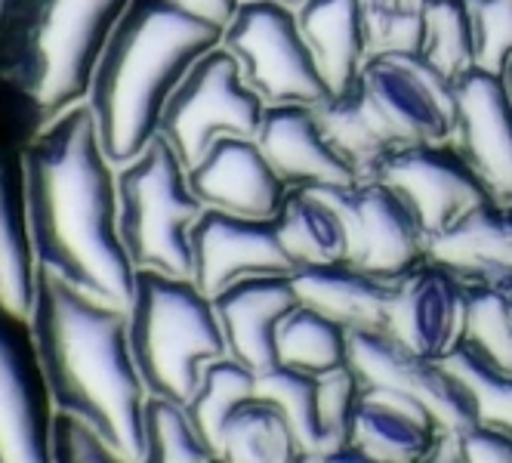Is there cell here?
Here are the masks:
<instances>
[{
  "mask_svg": "<svg viewBox=\"0 0 512 463\" xmlns=\"http://www.w3.org/2000/svg\"><path fill=\"white\" fill-rule=\"evenodd\" d=\"M290 278H294L300 303L334 318L349 334L352 331L386 334L395 281L377 278L352 266L349 260L300 266Z\"/></svg>",
  "mask_w": 512,
  "mask_h": 463,
  "instance_id": "obj_21",
  "label": "cell"
},
{
  "mask_svg": "<svg viewBox=\"0 0 512 463\" xmlns=\"http://www.w3.org/2000/svg\"><path fill=\"white\" fill-rule=\"evenodd\" d=\"M460 343L500 371H512V284H466Z\"/></svg>",
  "mask_w": 512,
  "mask_h": 463,
  "instance_id": "obj_30",
  "label": "cell"
},
{
  "mask_svg": "<svg viewBox=\"0 0 512 463\" xmlns=\"http://www.w3.org/2000/svg\"><path fill=\"white\" fill-rule=\"evenodd\" d=\"M358 81L395 146L451 142L457 81L423 53H374Z\"/></svg>",
  "mask_w": 512,
  "mask_h": 463,
  "instance_id": "obj_9",
  "label": "cell"
},
{
  "mask_svg": "<svg viewBox=\"0 0 512 463\" xmlns=\"http://www.w3.org/2000/svg\"><path fill=\"white\" fill-rule=\"evenodd\" d=\"M256 142L287 189H337L361 183L355 167L324 133L315 105H266Z\"/></svg>",
  "mask_w": 512,
  "mask_h": 463,
  "instance_id": "obj_18",
  "label": "cell"
},
{
  "mask_svg": "<svg viewBox=\"0 0 512 463\" xmlns=\"http://www.w3.org/2000/svg\"><path fill=\"white\" fill-rule=\"evenodd\" d=\"M210 463H226V460H223V457H213Z\"/></svg>",
  "mask_w": 512,
  "mask_h": 463,
  "instance_id": "obj_47",
  "label": "cell"
},
{
  "mask_svg": "<svg viewBox=\"0 0 512 463\" xmlns=\"http://www.w3.org/2000/svg\"><path fill=\"white\" fill-rule=\"evenodd\" d=\"M315 112L337 152L355 167L358 180H377L386 158L398 146L380 124L377 112L371 109L368 96L361 90V81L340 93H331Z\"/></svg>",
  "mask_w": 512,
  "mask_h": 463,
  "instance_id": "obj_26",
  "label": "cell"
},
{
  "mask_svg": "<svg viewBox=\"0 0 512 463\" xmlns=\"http://www.w3.org/2000/svg\"><path fill=\"white\" fill-rule=\"evenodd\" d=\"M297 19L331 93L352 87L371 56L361 0H303Z\"/></svg>",
  "mask_w": 512,
  "mask_h": 463,
  "instance_id": "obj_23",
  "label": "cell"
},
{
  "mask_svg": "<svg viewBox=\"0 0 512 463\" xmlns=\"http://www.w3.org/2000/svg\"><path fill=\"white\" fill-rule=\"evenodd\" d=\"M201 213L189 170L161 133L118 167V229L136 272L192 278V229Z\"/></svg>",
  "mask_w": 512,
  "mask_h": 463,
  "instance_id": "obj_6",
  "label": "cell"
},
{
  "mask_svg": "<svg viewBox=\"0 0 512 463\" xmlns=\"http://www.w3.org/2000/svg\"><path fill=\"white\" fill-rule=\"evenodd\" d=\"M300 463H318V460H315V457H312V454H306V457H303V460H300Z\"/></svg>",
  "mask_w": 512,
  "mask_h": 463,
  "instance_id": "obj_46",
  "label": "cell"
},
{
  "mask_svg": "<svg viewBox=\"0 0 512 463\" xmlns=\"http://www.w3.org/2000/svg\"><path fill=\"white\" fill-rule=\"evenodd\" d=\"M278 362L309 374L349 365V331L324 312L300 303L278 328Z\"/></svg>",
  "mask_w": 512,
  "mask_h": 463,
  "instance_id": "obj_29",
  "label": "cell"
},
{
  "mask_svg": "<svg viewBox=\"0 0 512 463\" xmlns=\"http://www.w3.org/2000/svg\"><path fill=\"white\" fill-rule=\"evenodd\" d=\"M438 420L408 396L364 386L355 414L352 445L380 463H417L442 439Z\"/></svg>",
  "mask_w": 512,
  "mask_h": 463,
  "instance_id": "obj_22",
  "label": "cell"
},
{
  "mask_svg": "<svg viewBox=\"0 0 512 463\" xmlns=\"http://www.w3.org/2000/svg\"><path fill=\"white\" fill-rule=\"evenodd\" d=\"M300 306L290 275H250L213 297V309L235 362L256 374L278 368V328Z\"/></svg>",
  "mask_w": 512,
  "mask_h": 463,
  "instance_id": "obj_19",
  "label": "cell"
},
{
  "mask_svg": "<svg viewBox=\"0 0 512 463\" xmlns=\"http://www.w3.org/2000/svg\"><path fill=\"white\" fill-rule=\"evenodd\" d=\"M256 380H260V374L235 362L232 355L204 365L195 396L182 405V411H186L192 430L213 454H219V439H223V426L232 411L256 396Z\"/></svg>",
  "mask_w": 512,
  "mask_h": 463,
  "instance_id": "obj_28",
  "label": "cell"
},
{
  "mask_svg": "<svg viewBox=\"0 0 512 463\" xmlns=\"http://www.w3.org/2000/svg\"><path fill=\"white\" fill-rule=\"evenodd\" d=\"M349 365L361 377V386H380L414 399L445 433L479 423V408H475L469 386L445 359L420 355L383 331H352Z\"/></svg>",
  "mask_w": 512,
  "mask_h": 463,
  "instance_id": "obj_12",
  "label": "cell"
},
{
  "mask_svg": "<svg viewBox=\"0 0 512 463\" xmlns=\"http://www.w3.org/2000/svg\"><path fill=\"white\" fill-rule=\"evenodd\" d=\"M34 247L28 232L22 161L0 158V300L13 312L31 315L34 303Z\"/></svg>",
  "mask_w": 512,
  "mask_h": 463,
  "instance_id": "obj_24",
  "label": "cell"
},
{
  "mask_svg": "<svg viewBox=\"0 0 512 463\" xmlns=\"http://www.w3.org/2000/svg\"><path fill=\"white\" fill-rule=\"evenodd\" d=\"M226 25L179 0H133L90 78L87 105L115 167L158 136L161 115L195 62L223 44Z\"/></svg>",
  "mask_w": 512,
  "mask_h": 463,
  "instance_id": "obj_3",
  "label": "cell"
},
{
  "mask_svg": "<svg viewBox=\"0 0 512 463\" xmlns=\"http://www.w3.org/2000/svg\"><path fill=\"white\" fill-rule=\"evenodd\" d=\"M275 220H253L204 207L192 229V281L213 300L250 275H294Z\"/></svg>",
  "mask_w": 512,
  "mask_h": 463,
  "instance_id": "obj_14",
  "label": "cell"
},
{
  "mask_svg": "<svg viewBox=\"0 0 512 463\" xmlns=\"http://www.w3.org/2000/svg\"><path fill=\"white\" fill-rule=\"evenodd\" d=\"M364 28H368L371 56L426 50V7H401V4L364 7Z\"/></svg>",
  "mask_w": 512,
  "mask_h": 463,
  "instance_id": "obj_35",
  "label": "cell"
},
{
  "mask_svg": "<svg viewBox=\"0 0 512 463\" xmlns=\"http://www.w3.org/2000/svg\"><path fill=\"white\" fill-rule=\"evenodd\" d=\"M133 0H22L0 31V75L53 121L87 102L96 62Z\"/></svg>",
  "mask_w": 512,
  "mask_h": 463,
  "instance_id": "obj_4",
  "label": "cell"
},
{
  "mask_svg": "<svg viewBox=\"0 0 512 463\" xmlns=\"http://www.w3.org/2000/svg\"><path fill=\"white\" fill-rule=\"evenodd\" d=\"M53 417L31 318L0 300V463H53Z\"/></svg>",
  "mask_w": 512,
  "mask_h": 463,
  "instance_id": "obj_10",
  "label": "cell"
},
{
  "mask_svg": "<svg viewBox=\"0 0 512 463\" xmlns=\"http://www.w3.org/2000/svg\"><path fill=\"white\" fill-rule=\"evenodd\" d=\"M445 362L469 386L475 408H479V420L512 433V371L494 368L491 362H485L482 355H475L463 343H457L445 355Z\"/></svg>",
  "mask_w": 512,
  "mask_h": 463,
  "instance_id": "obj_34",
  "label": "cell"
},
{
  "mask_svg": "<svg viewBox=\"0 0 512 463\" xmlns=\"http://www.w3.org/2000/svg\"><path fill=\"white\" fill-rule=\"evenodd\" d=\"M53 463H130L68 414L53 417Z\"/></svg>",
  "mask_w": 512,
  "mask_h": 463,
  "instance_id": "obj_37",
  "label": "cell"
},
{
  "mask_svg": "<svg viewBox=\"0 0 512 463\" xmlns=\"http://www.w3.org/2000/svg\"><path fill=\"white\" fill-rule=\"evenodd\" d=\"M34 263L81 294L130 309L136 269L118 229V167L87 102L71 105L22 155Z\"/></svg>",
  "mask_w": 512,
  "mask_h": 463,
  "instance_id": "obj_1",
  "label": "cell"
},
{
  "mask_svg": "<svg viewBox=\"0 0 512 463\" xmlns=\"http://www.w3.org/2000/svg\"><path fill=\"white\" fill-rule=\"evenodd\" d=\"M463 463H512V433L491 423H472L457 430Z\"/></svg>",
  "mask_w": 512,
  "mask_h": 463,
  "instance_id": "obj_38",
  "label": "cell"
},
{
  "mask_svg": "<svg viewBox=\"0 0 512 463\" xmlns=\"http://www.w3.org/2000/svg\"><path fill=\"white\" fill-rule=\"evenodd\" d=\"M28 318L56 414L75 417L136 463L149 389L133 362L127 309L99 303L38 266Z\"/></svg>",
  "mask_w": 512,
  "mask_h": 463,
  "instance_id": "obj_2",
  "label": "cell"
},
{
  "mask_svg": "<svg viewBox=\"0 0 512 463\" xmlns=\"http://www.w3.org/2000/svg\"><path fill=\"white\" fill-rule=\"evenodd\" d=\"M182 7H189V10H195V13H201V16H210V19H216V22H229L232 19V13L238 10V0H179Z\"/></svg>",
  "mask_w": 512,
  "mask_h": 463,
  "instance_id": "obj_39",
  "label": "cell"
},
{
  "mask_svg": "<svg viewBox=\"0 0 512 463\" xmlns=\"http://www.w3.org/2000/svg\"><path fill=\"white\" fill-rule=\"evenodd\" d=\"M429 260L463 284H512V204L488 198L429 238Z\"/></svg>",
  "mask_w": 512,
  "mask_h": 463,
  "instance_id": "obj_20",
  "label": "cell"
},
{
  "mask_svg": "<svg viewBox=\"0 0 512 463\" xmlns=\"http://www.w3.org/2000/svg\"><path fill=\"white\" fill-rule=\"evenodd\" d=\"M318 463H380L374 457H368L364 451H358L355 445H346V448H337V451H327L321 457H315Z\"/></svg>",
  "mask_w": 512,
  "mask_h": 463,
  "instance_id": "obj_41",
  "label": "cell"
},
{
  "mask_svg": "<svg viewBox=\"0 0 512 463\" xmlns=\"http://www.w3.org/2000/svg\"><path fill=\"white\" fill-rule=\"evenodd\" d=\"M216 454L201 442L182 405L149 396L145 402V442L136 463H210Z\"/></svg>",
  "mask_w": 512,
  "mask_h": 463,
  "instance_id": "obj_33",
  "label": "cell"
},
{
  "mask_svg": "<svg viewBox=\"0 0 512 463\" xmlns=\"http://www.w3.org/2000/svg\"><path fill=\"white\" fill-rule=\"evenodd\" d=\"M417 463H463V454H460V442H457V433H442L438 445Z\"/></svg>",
  "mask_w": 512,
  "mask_h": 463,
  "instance_id": "obj_40",
  "label": "cell"
},
{
  "mask_svg": "<svg viewBox=\"0 0 512 463\" xmlns=\"http://www.w3.org/2000/svg\"><path fill=\"white\" fill-rule=\"evenodd\" d=\"M503 81H506V87H509V93H512V62H509L506 71H503Z\"/></svg>",
  "mask_w": 512,
  "mask_h": 463,
  "instance_id": "obj_44",
  "label": "cell"
},
{
  "mask_svg": "<svg viewBox=\"0 0 512 463\" xmlns=\"http://www.w3.org/2000/svg\"><path fill=\"white\" fill-rule=\"evenodd\" d=\"M479 65L503 75L512 62V0H469Z\"/></svg>",
  "mask_w": 512,
  "mask_h": 463,
  "instance_id": "obj_36",
  "label": "cell"
},
{
  "mask_svg": "<svg viewBox=\"0 0 512 463\" xmlns=\"http://www.w3.org/2000/svg\"><path fill=\"white\" fill-rule=\"evenodd\" d=\"M127 318L133 362L149 396L186 405L204 365L229 355L213 300L192 278L139 269Z\"/></svg>",
  "mask_w": 512,
  "mask_h": 463,
  "instance_id": "obj_5",
  "label": "cell"
},
{
  "mask_svg": "<svg viewBox=\"0 0 512 463\" xmlns=\"http://www.w3.org/2000/svg\"><path fill=\"white\" fill-rule=\"evenodd\" d=\"M247 84L266 105H318L331 96L297 10L278 0H241L223 31Z\"/></svg>",
  "mask_w": 512,
  "mask_h": 463,
  "instance_id": "obj_7",
  "label": "cell"
},
{
  "mask_svg": "<svg viewBox=\"0 0 512 463\" xmlns=\"http://www.w3.org/2000/svg\"><path fill=\"white\" fill-rule=\"evenodd\" d=\"M19 4H22V0H0V31H4V25L10 22V16L16 13Z\"/></svg>",
  "mask_w": 512,
  "mask_h": 463,
  "instance_id": "obj_43",
  "label": "cell"
},
{
  "mask_svg": "<svg viewBox=\"0 0 512 463\" xmlns=\"http://www.w3.org/2000/svg\"><path fill=\"white\" fill-rule=\"evenodd\" d=\"M238 4H241V0H238ZM278 4H287V7H294V10H297V7L303 4V0H278Z\"/></svg>",
  "mask_w": 512,
  "mask_h": 463,
  "instance_id": "obj_45",
  "label": "cell"
},
{
  "mask_svg": "<svg viewBox=\"0 0 512 463\" xmlns=\"http://www.w3.org/2000/svg\"><path fill=\"white\" fill-rule=\"evenodd\" d=\"M216 457L226 463H300L306 451L287 414L275 402L253 396L226 420Z\"/></svg>",
  "mask_w": 512,
  "mask_h": 463,
  "instance_id": "obj_27",
  "label": "cell"
},
{
  "mask_svg": "<svg viewBox=\"0 0 512 463\" xmlns=\"http://www.w3.org/2000/svg\"><path fill=\"white\" fill-rule=\"evenodd\" d=\"M364 7H377V4H401V7H426L429 0H361Z\"/></svg>",
  "mask_w": 512,
  "mask_h": 463,
  "instance_id": "obj_42",
  "label": "cell"
},
{
  "mask_svg": "<svg viewBox=\"0 0 512 463\" xmlns=\"http://www.w3.org/2000/svg\"><path fill=\"white\" fill-rule=\"evenodd\" d=\"M377 180L389 183L414 207L429 238L460 220L469 207L494 198L454 142L398 146L386 158Z\"/></svg>",
  "mask_w": 512,
  "mask_h": 463,
  "instance_id": "obj_13",
  "label": "cell"
},
{
  "mask_svg": "<svg viewBox=\"0 0 512 463\" xmlns=\"http://www.w3.org/2000/svg\"><path fill=\"white\" fill-rule=\"evenodd\" d=\"M263 115V96L247 84L238 59L219 44L182 78L161 115L158 133L189 170L219 136H256Z\"/></svg>",
  "mask_w": 512,
  "mask_h": 463,
  "instance_id": "obj_8",
  "label": "cell"
},
{
  "mask_svg": "<svg viewBox=\"0 0 512 463\" xmlns=\"http://www.w3.org/2000/svg\"><path fill=\"white\" fill-rule=\"evenodd\" d=\"M466 284L432 260L395 281L386 334L408 349L445 359L463 334Z\"/></svg>",
  "mask_w": 512,
  "mask_h": 463,
  "instance_id": "obj_17",
  "label": "cell"
},
{
  "mask_svg": "<svg viewBox=\"0 0 512 463\" xmlns=\"http://www.w3.org/2000/svg\"><path fill=\"white\" fill-rule=\"evenodd\" d=\"M189 186L204 207L253 220H275L287 186L256 136H219L189 167Z\"/></svg>",
  "mask_w": 512,
  "mask_h": 463,
  "instance_id": "obj_16",
  "label": "cell"
},
{
  "mask_svg": "<svg viewBox=\"0 0 512 463\" xmlns=\"http://www.w3.org/2000/svg\"><path fill=\"white\" fill-rule=\"evenodd\" d=\"M256 396L275 402L294 433L303 445L306 454L321 457L327 451V433H324V402H321V374L297 371L278 365L256 380Z\"/></svg>",
  "mask_w": 512,
  "mask_h": 463,
  "instance_id": "obj_31",
  "label": "cell"
},
{
  "mask_svg": "<svg viewBox=\"0 0 512 463\" xmlns=\"http://www.w3.org/2000/svg\"><path fill=\"white\" fill-rule=\"evenodd\" d=\"M349 229V263L386 281L429 260V235L414 207L383 180L324 189Z\"/></svg>",
  "mask_w": 512,
  "mask_h": 463,
  "instance_id": "obj_11",
  "label": "cell"
},
{
  "mask_svg": "<svg viewBox=\"0 0 512 463\" xmlns=\"http://www.w3.org/2000/svg\"><path fill=\"white\" fill-rule=\"evenodd\" d=\"M423 56L435 68H442L451 81H460L466 71L479 65L469 0H429Z\"/></svg>",
  "mask_w": 512,
  "mask_h": 463,
  "instance_id": "obj_32",
  "label": "cell"
},
{
  "mask_svg": "<svg viewBox=\"0 0 512 463\" xmlns=\"http://www.w3.org/2000/svg\"><path fill=\"white\" fill-rule=\"evenodd\" d=\"M278 235L297 269L349 260V229L337 204L315 189H287L278 210Z\"/></svg>",
  "mask_w": 512,
  "mask_h": 463,
  "instance_id": "obj_25",
  "label": "cell"
},
{
  "mask_svg": "<svg viewBox=\"0 0 512 463\" xmlns=\"http://www.w3.org/2000/svg\"><path fill=\"white\" fill-rule=\"evenodd\" d=\"M451 142L485 180L488 192L512 204V93L503 75L475 65L457 81Z\"/></svg>",
  "mask_w": 512,
  "mask_h": 463,
  "instance_id": "obj_15",
  "label": "cell"
}]
</instances>
